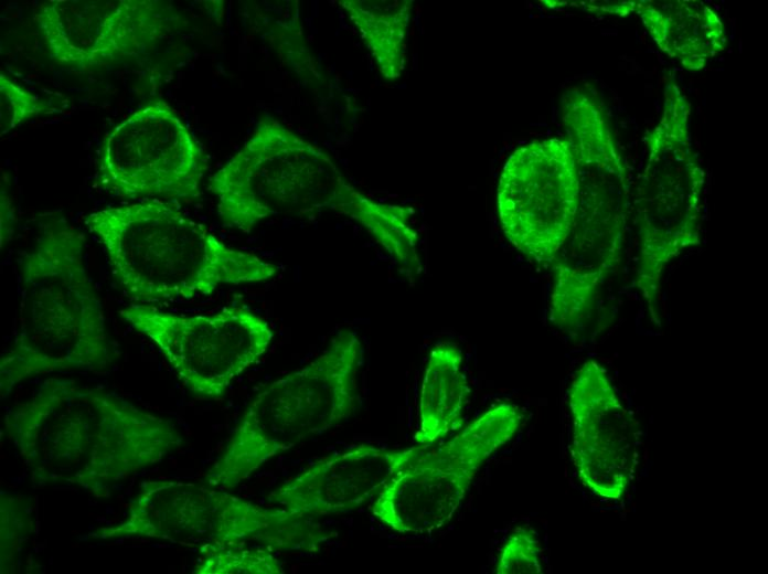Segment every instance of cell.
Instances as JSON below:
<instances>
[{
    "label": "cell",
    "mask_w": 768,
    "mask_h": 574,
    "mask_svg": "<svg viewBox=\"0 0 768 574\" xmlns=\"http://www.w3.org/2000/svg\"><path fill=\"white\" fill-rule=\"evenodd\" d=\"M0 495L1 573H12L32 531V519L21 498L4 491Z\"/></svg>",
    "instance_id": "cell-20"
},
{
    "label": "cell",
    "mask_w": 768,
    "mask_h": 574,
    "mask_svg": "<svg viewBox=\"0 0 768 574\" xmlns=\"http://www.w3.org/2000/svg\"><path fill=\"white\" fill-rule=\"evenodd\" d=\"M3 424L34 486L73 487L96 498H108L117 483L182 443L171 421L68 379L45 380Z\"/></svg>",
    "instance_id": "cell-1"
},
{
    "label": "cell",
    "mask_w": 768,
    "mask_h": 574,
    "mask_svg": "<svg viewBox=\"0 0 768 574\" xmlns=\"http://www.w3.org/2000/svg\"><path fill=\"white\" fill-rule=\"evenodd\" d=\"M120 316L157 346L192 394L205 400L224 396L232 382L263 357L274 337L269 322L244 306L183 316L134 304Z\"/></svg>",
    "instance_id": "cell-10"
},
{
    "label": "cell",
    "mask_w": 768,
    "mask_h": 574,
    "mask_svg": "<svg viewBox=\"0 0 768 574\" xmlns=\"http://www.w3.org/2000/svg\"><path fill=\"white\" fill-rule=\"evenodd\" d=\"M274 551L257 545H233L203 551L195 574H284Z\"/></svg>",
    "instance_id": "cell-19"
},
{
    "label": "cell",
    "mask_w": 768,
    "mask_h": 574,
    "mask_svg": "<svg viewBox=\"0 0 768 574\" xmlns=\"http://www.w3.org/2000/svg\"><path fill=\"white\" fill-rule=\"evenodd\" d=\"M174 20L157 0H50L34 13L51 59L76 72L145 53L168 35Z\"/></svg>",
    "instance_id": "cell-13"
},
{
    "label": "cell",
    "mask_w": 768,
    "mask_h": 574,
    "mask_svg": "<svg viewBox=\"0 0 768 574\" xmlns=\"http://www.w3.org/2000/svg\"><path fill=\"white\" fill-rule=\"evenodd\" d=\"M470 394L463 357L452 342L437 343L430 351L418 398L417 445L433 446L462 418Z\"/></svg>",
    "instance_id": "cell-17"
},
{
    "label": "cell",
    "mask_w": 768,
    "mask_h": 574,
    "mask_svg": "<svg viewBox=\"0 0 768 574\" xmlns=\"http://www.w3.org/2000/svg\"><path fill=\"white\" fill-rule=\"evenodd\" d=\"M579 181L568 141H532L513 151L500 174L497 204L509 242L532 262L548 266L576 214Z\"/></svg>",
    "instance_id": "cell-12"
},
{
    "label": "cell",
    "mask_w": 768,
    "mask_h": 574,
    "mask_svg": "<svg viewBox=\"0 0 768 574\" xmlns=\"http://www.w3.org/2000/svg\"><path fill=\"white\" fill-rule=\"evenodd\" d=\"M207 169L202 145L175 110L158 99L109 130L100 145L97 173L111 194L132 200L192 201Z\"/></svg>",
    "instance_id": "cell-11"
},
{
    "label": "cell",
    "mask_w": 768,
    "mask_h": 574,
    "mask_svg": "<svg viewBox=\"0 0 768 574\" xmlns=\"http://www.w3.org/2000/svg\"><path fill=\"white\" fill-rule=\"evenodd\" d=\"M689 116L686 96L669 81L663 114L649 134L647 163L633 195L640 242L636 285L655 323L665 267L700 244L705 173L691 146Z\"/></svg>",
    "instance_id": "cell-8"
},
{
    "label": "cell",
    "mask_w": 768,
    "mask_h": 574,
    "mask_svg": "<svg viewBox=\"0 0 768 574\" xmlns=\"http://www.w3.org/2000/svg\"><path fill=\"white\" fill-rule=\"evenodd\" d=\"M572 457L582 483L597 497L621 499L638 459L637 423L607 371L595 360L577 370L567 392Z\"/></svg>",
    "instance_id": "cell-14"
},
{
    "label": "cell",
    "mask_w": 768,
    "mask_h": 574,
    "mask_svg": "<svg viewBox=\"0 0 768 574\" xmlns=\"http://www.w3.org/2000/svg\"><path fill=\"white\" fill-rule=\"evenodd\" d=\"M345 11L387 79L401 76L412 0H341Z\"/></svg>",
    "instance_id": "cell-18"
},
{
    "label": "cell",
    "mask_w": 768,
    "mask_h": 574,
    "mask_svg": "<svg viewBox=\"0 0 768 574\" xmlns=\"http://www.w3.org/2000/svg\"><path fill=\"white\" fill-rule=\"evenodd\" d=\"M542 549L536 532L530 527H516L502 545L494 573L541 574Z\"/></svg>",
    "instance_id": "cell-22"
},
{
    "label": "cell",
    "mask_w": 768,
    "mask_h": 574,
    "mask_svg": "<svg viewBox=\"0 0 768 574\" xmlns=\"http://www.w3.org/2000/svg\"><path fill=\"white\" fill-rule=\"evenodd\" d=\"M86 224L118 284L142 305L210 295L222 285L266 281L278 269L226 245L162 200L98 210L87 215Z\"/></svg>",
    "instance_id": "cell-4"
},
{
    "label": "cell",
    "mask_w": 768,
    "mask_h": 574,
    "mask_svg": "<svg viewBox=\"0 0 768 574\" xmlns=\"http://www.w3.org/2000/svg\"><path fill=\"white\" fill-rule=\"evenodd\" d=\"M335 534L314 517L264 508L206 483L145 481L122 520L88 534L96 540L152 539L201 552L233 545L318 552Z\"/></svg>",
    "instance_id": "cell-7"
},
{
    "label": "cell",
    "mask_w": 768,
    "mask_h": 574,
    "mask_svg": "<svg viewBox=\"0 0 768 574\" xmlns=\"http://www.w3.org/2000/svg\"><path fill=\"white\" fill-rule=\"evenodd\" d=\"M53 107L30 93L11 77L0 75V135L3 136L20 125L43 115L55 114Z\"/></svg>",
    "instance_id": "cell-21"
},
{
    "label": "cell",
    "mask_w": 768,
    "mask_h": 574,
    "mask_svg": "<svg viewBox=\"0 0 768 574\" xmlns=\"http://www.w3.org/2000/svg\"><path fill=\"white\" fill-rule=\"evenodd\" d=\"M225 226L250 232L277 215L334 212L363 226L406 270L420 272L409 211L353 188L331 157L273 117L210 179Z\"/></svg>",
    "instance_id": "cell-2"
},
{
    "label": "cell",
    "mask_w": 768,
    "mask_h": 574,
    "mask_svg": "<svg viewBox=\"0 0 768 574\" xmlns=\"http://www.w3.org/2000/svg\"><path fill=\"white\" fill-rule=\"evenodd\" d=\"M623 6L625 12L637 11L660 50L678 59L687 70L703 68L725 47L723 23L703 2H630Z\"/></svg>",
    "instance_id": "cell-16"
},
{
    "label": "cell",
    "mask_w": 768,
    "mask_h": 574,
    "mask_svg": "<svg viewBox=\"0 0 768 574\" xmlns=\"http://www.w3.org/2000/svg\"><path fill=\"white\" fill-rule=\"evenodd\" d=\"M430 447L387 449L356 445L314 461L271 491L269 501L314 518L353 511L375 498L401 469Z\"/></svg>",
    "instance_id": "cell-15"
},
{
    "label": "cell",
    "mask_w": 768,
    "mask_h": 574,
    "mask_svg": "<svg viewBox=\"0 0 768 574\" xmlns=\"http://www.w3.org/2000/svg\"><path fill=\"white\" fill-rule=\"evenodd\" d=\"M524 413L499 403L461 432L430 447L401 469L378 492L372 514L402 534H427L455 515L483 464L519 431Z\"/></svg>",
    "instance_id": "cell-9"
},
{
    "label": "cell",
    "mask_w": 768,
    "mask_h": 574,
    "mask_svg": "<svg viewBox=\"0 0 768 574\" xmlns=\"http://www.w3.org/2000/svg\"><path fill=\"white\" fill-rule=\"evenodd\" d=\"M21 265L17 336L0 358L1 398L20 382L114 362L102 301L84 262L85 240L64 215L44 217Z\"/></svg>",
    "instance_id": "cell-3"
},
{
    "label": "cell",
    "mask_w": 768,
    "mask_h": 574,
    "mask_svg": "<svg viewBox=\"0 0 768 574\" xmlns=\"http://www.w3.org/2000/svg\"><path fill=\"white\" fill-rule=\"evenodd\" d=\"M563 123L576 161L579 191L572 228L552 264L548 319L558 329L578 334L601 286L620 262L629 182L597 103L574 106Z\"/></svg>",
    "instance_id": "cell-5"
},
{
    "label": "cell",
    "mask_w": 768,
    "mask_h": 574,
    "mask_svg": "<svg viewBox=\"0 0 768 574\" xmlns=\"http://www.w3.org/2000/svg\"><path fill=\"white\" fill-rule=\"evenodd\" d=\"M363 347L341 330L306 366L262 389L245 407L204 483L231 489L268 460L348 419L360 403Z\"/></svg>",
    "instance_id": "cell-6"
}]
</instances>
